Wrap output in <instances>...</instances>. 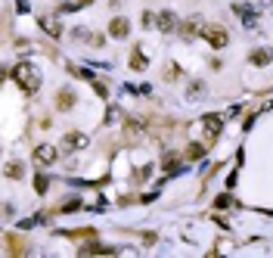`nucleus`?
<instances>
[{
    "label": "nucleus",
    "mask_w": 273,
    "mask_h": 258,
    "mask_svg": "<svg viewBox=\"0 0 273 258\" xmlns=\"http://www.w3.org/2000/svg\"><path fill=\"white\" fill-rule=\"evenodd\" d=\"M13 78L22 87V93H37V87H41V72H37L31 62H19L13 68Z\"/></svg>",
    "instance_id": "1"
},
{
    "label": "nucleus",
    "mask_w": 273,
    "mask_h": 258,
    "mask_svg": "<svg viewBox=\"0 0 273 258\" xmlns=\"http://www.w3.org/2000/svg\"><path fill=\"white\" fill-rule=\"evenodd\" d=\"M202 38H205L214 50H220V47H227L230 34H227V28H220V25H202Z\"/></svg>",
    "instance_id": "2"
},
{
    "label": "nucleus",
    "mask_w": 273,
    "mask_h": 258,
    "mask_svg": "<svg viewBox=\"0 0 273 258\" xmlns=\"http://www.w3.org/2000/svg\"><path fill=\"white\" fill-rule=\"evenodd\" d=\"M220 128H224V119H220V115H214V112H211V115H205V119H202V131H205V140H208V143L220 134Z\"/></svg>",
    "instance_id": "3"
},
{
    "label": "nucleus",
    "mask_w": 273,
    "mask_h": 258,
    "mask_svg": "<svg viewBox=\"0 0 273 258\" xmlns=\"http://www.w3.org/2000/svg\"><path fill=\"white\" fill-rule=\"evenodd\" d=\"M155 28H159V31H165V34H171L174 28H177V16L168 10V13H159V16H155Z\"/></svg>",
    "instance_id": "4"
},
{
    "label": "nucleus",
    "mask_w": 273,
    "mask_h": 258,
    "mask_svg": "<svg viewBox=\"0 0 273 258\" xmlns=\"http://www.w3.org/2000/svg\"><path fill=\"white\" fill-rule=\"evenodd\" d=\"M62 143H65V150H84V146H87V137H84L81 131H68V134L62 137Z\"/></svg>",
    "instance_id": "5"
},
{
    "label": "nucleus",
    "mask_w": 273,
    "mask_h": 258,
    "mask_svg": "<svg viewBox=\"0 0 273 258\" xmlns=\"http://www.w3.org/2000/svg\"><path fill=\"white\" fill-rule=\"evenodd\" d=\"M53 159H56V150H53L50 143H41V146L34 150V162H37V165H50Z\"/></svg>",
    "instance_id": "6"
},
{
    "label": "nucleus",
    "mask_w": 273,
    "mask_h": 258,
    "mask_svg": "<svg viewBox=\"0 0 273 258\" xmlns=\"http://www.w3.org/2000/svg\"><path fill=\"white\" fill-rule=\"evenodd\" d=\"M41 28L50 34V38H59V34H62V25H59L56 16H44V19H41Z\"/></svg>",
    "instance_id": "7"
},
{
    "label": "nucleus",
    "mask_w": 273,
    "mask_h": 258,
    "mask_svg": "<svg viewBox=\"0 0 273 258\" xmlns=\"http://www.w3.org/2000/svg\"><path fill=\"white\" fill-rule=\"evenodd\" d=\"M128 31H131L128 28V19H112L109 22V34H112V38H125Z\"/></svg>",
    "instance_id": "8"
},
{
    "label": "nucleus",
    "mask_w": 273,
    "mask_h": 258,
    "mask_svg": "<svg viewBox=\"0 0 273 258\" xmlns=\"http://www.w3.org/2000/svg\"><path fill=\"white\" fill-rule=\"evenodd\" d=\"M196 34H202V22H199V19H192V22H186V25H183V38H186V41H192Z\"/></svg>",
    "instance_id": "9"
},
{
    "label": "nucleus",
    "mask_w": 273,
    "mask_h": 258,
    "mask_svg": "<svg viewBox=\"0 0 273 258\" xmlns=\"http://www.w3.org/2000/svg\"><path fill=\"white\" fill-rule=\"evenodd\" d=\"M270 59H273V53H270V50H264V47L252 53V62H255V65H270Z\"/></svg>",
    "instance_id": "10"
},
{
    "label": "nucleus",
    "mask_w": 273,
    "mask_h": 258,
    "mask_svg": "<svg viewBox=\"0 0 273 258\" xmlns=\"http://www.w3.org/2000/svg\"><path fill=\"white\" fill-rule=\"evenodd\" d=\"M56 106H59V109H71V106H75V93H71V90H59Z\"/></svg>",
    "instance_id": "11"
},
{
    "label": "nucleus",
    "mask_w": 273,
    "mask_h": 258,
    "mask_svg": "<svg viewBox=\"0 0 273 258\" xmlns=\"http://www.w3.org/2000/svg\"><path fill=\"white\" fill-rule=\"evenodd\" d=\"M233 10H236V13L242 16V22H249V25L255 22V10H252V7H245V4H236V7H233Z\"/></svg>",
    "instance_id": "12"
},
{
    "label": "nucleus",
    "mask_w": 273,
    "mask_h": 258,
    "mask_svg": "<svg viewBox=\"0 0 273 258\" xmlns=\"http://www.w3.org/2000/svg\"><path fill=\"white\" fill-rule=\"evenodd\" d=\"M205 146H208V143H199V146L192 143L189 150H186V156H189V159H202V156H205Z\"/></svg>",
    "instance_id": "13"
},
{
    "label": "nucleus",
    "mask_w": 273,
    "mask_h": 258,
    "mask_svg": "<svg viewBox=\"0 0 273 258\" xmlns=\"http://www.w3.org/2000/svg\"><path fill=\"white\" fill-rule=\"evenodd\" d=\"M131 68H137V72L146 68V56H143L140 50H134V56H131Z\"/></svg>",
    "instance_id": "14"
},
{
    "label": "nucleus",
    "mask_w": 273,
    "mask_h": 258,
    "mask_svg": "<svg viewBox=\"0 0 273 258\" xmlns=\"http://www.w3.org/2000/svg\"><path fill=\"white\" fill-rule=\"evenodd\" d=\"M202 90H205V84H202V81H192V84H189V97H192V100H199V97H205Z\"/></svg>",
    "instance_id": "15"
},
{
    "label": "nucleus",
    "mask_w": 273,
    "mask_h": 258,
    "mask_svg": "<svg viewBox=\"0 0 273 258\" xmlns=\"http://www.w3.org/2000/svg\"><path fill=\"white\" fill-rule=\"evenodd\" d=\"M47 183H50V180H47L44 174H37V177H34V187H37V193H44V190H47Z\"/></svg>",
    "instance_id": "16"
},
{
    "label": "nucleus",
    "mask_w": 273,
    "mask_h": 258,
    "mask_svg": "<svg viewBox=\"0 0 273 258\" xmlns=\"http://www.w3.org/2000/svg\"><path fill=\"white\" fill-rule=\"evenodd\" d=\"M90 44H93V47H103V44H106V34H100V31L90 34Z\"/></svg>",
    "instance_id": "17"
},
{
    "label": "nucleus",
    "mask_w": 273,
    "mask_h": 258,
    "mask_svg": "<svg viewBox=\"0 0 273 258\" xmlns=\"http://www.w3.org/2000/svg\"><path fill=\"white\" fill-rule=\"evenodd\" d=\"M165 168H168V171H177V156H168V159H165Z\"/></svg>",
    "instance_id": "18"
},
{
    "label": "nucleus",
    "mask_w": 273,
    "mask_h": 258,
    "mask_svg": "<svg viewBox=\"0 0 273 258\" xmlns=\"http://www.w3.org/2000/svg\"><path fill=\"white\" fill-rule=\"evenodd\" d=\"M7 174H10V177H22V168H19V165H7Z\"/></svg>",
    "instance_id": "19"
},
{
    "label": "nucleus",
    "mask_w": 273,
    "mask_h": 258,
    "mask_svg": "<svg viewBox=\"0 0 273 258\" xmlns=\"http://www.w3.org/2000/svg\"><path fill=\"white\" fill-rule=\"evenodd\" d=\"M149 25H155V16L152 13H143V28H149Z\"/></svg>",
    "instance_id": "20"
},
{
    "label": "nucleus",
    "mask_w": 273,
    "mask_h": 258,
    "mask_svg": "<svg viewBox=\"0 0 273 258\" xmlns=\"http://www.w3.org/2000/svg\"><path fill=\"white\" fill-rule=\"evenodd\" d=\"M93 87H96V93H100V97H106V84H103V81H96V78H93Z\"/></svg>",
    "instance_id": "21"
},
{
    "label": "nucleus",
    "mask_w": 273,
    "mask_h": 258,
    "mask_svg": "<svg viewBox=\"0 0 273 258\" xmlns=\"http://www.w3.org/2000/svg\"><path fill=\"white\" fill-rule=\"evenodd\" d=\"M174 78H180V68L177 65H171V72H168V81H174Z\"/></svg>",
    "instance_id": "22"
},
{
    "label": "nucleus",
    "mask_w": 273,
    "mask_h": 258,
    "mask_svg": "<svg viewBox=\"0 0 273 258\" xmlns=\"http://www.w3.org/2000/svg\"><path fill=\"white\" fill-rule=\"evenodd\" d=\"M78 4H81V7H84V4H93V0H78Z\"/></svg>",
    "instance_id": "23"
},
{
    "label": "nucleus",
    "mask_w": 273,
    "mask_h": 258,
    "mask_svg": "<svg viewBox=\"0 0 273 258\" xmlns=\"http://www.w3.org/2000/svg\"><path fill=\"white\" fill-rule=\"evenodd\" d=\"M261 4H273V0H261Z\"/></svg>",
    "instance_id": "24"
}]
</instances>
